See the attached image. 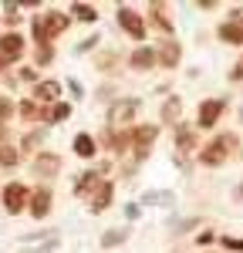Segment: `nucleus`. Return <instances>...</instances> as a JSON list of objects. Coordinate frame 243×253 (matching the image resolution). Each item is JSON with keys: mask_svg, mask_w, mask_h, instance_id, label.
<instances>
[{"mask_svg": "<svg viewBox=\"0 0 243 253\" xmlns=\"http://www.w3.org/2000/svg\"><path fill=\"white\" fill-rule=\"evenodd\" d=\"M135 108H139V101H115L112 112H108V122L112 125H125L128 118L135 115Z\"/></svg>", "mask_w": 243, "mask_h": 253, "instance_id": "nucleus-6", "label": "nucleus"}, {"mask_svg": "<svg viewBox=\"0 0 243 253\" xmlns=\"http://www.w3.org/2000/svg\"><path fill=\"white\" fill-rule=\"evenodd\" d=\"M226 250H243V240H237V236H230V240H226Z\"/></svg>", "mask_w": 243, "mask_h": 253, "instance_id": "nucleus-30", "label": "nucleus"}, {"mask_svg": "<svg viewBox=\"0 0 243 253\" xmlns=\"http://www.w3.org/2000/svg\"><path fill=\"white\" fill-rule=\"evenodd\" d=\"M223 115V101L220 98H213V101H202L200 105V125L202 128H213V122Z\"/></svg>", "mask_w": 243, "mask_h": 253, "instance_id": "nucleus-7", "label": "nucleus"}, {"mask_svg": "<svg viewBox=\"0 0 243 253\" xmlns=\"http://www.w3.org/2000/svg\"><path fill=\"white\" fill-rule=\"evenodd\" d=\"M34 95H38L40 101H58V95H61V84H58V81H40L38 88H34Z\"/></svg>", "mask_w": 243, "mask_h": 253, "instance_id": "nucleus-14", "label": "nucleus"}, {"mask_svg": "<svg viewBox=\"0 0 243 253\" xmlns=\"http://www.w3.org/2000/svg\"><path fill=\"white\" fill-rule=\"evenodd\" d=\"M125 216H128V219H135V216H139V206H135V203H128V206H125Z\"/></svg>", "mask_w": 243, "mask_h": 253, "instance_id": "nucleus-33", "label": "nucleus"}, {"mask_svg": "<svg viewBox=\"0 0 243 253\" xmlns=\"http://www.w3.org/2000/svg\"><path fill=\"white\" fill-rule=\"evenodd\" d=\"M20 78H24V81H34V78H38V71H34V68H20Z\"/></svg>", "mask_w": 243, "mask_h": 253, "instance_id": "nucleus-29", "label": "nucleus"}, {"mask_svg": "<svg viewBox=\"0 0 243 253\" xmlns=\"http://www.w3.org/2000/svg\"><path fill=\"white\" fill-rule=\"evenodd\" d=\"M20 115H34V101H20Z\"/></svg>", "mask_w": 243, "mask_h": 253, "instance_id": "nucleus-31", "label": "nucleus"}, {"mask_svg": "<svg viewBox=\"0 0 243 253\" xmlns=\"http://www.w3.org/2000/svg\"><path fill=\"white\" fill-rule=\"evenodd\" d=\"M125 236H128L125 230H112V233H105V236H101V247H119Z\"/></svg>", "mask_w": 243, "mask_h": 253, "instance_id": "nucleus-22", "label": "nucleus"}, {"mask_svg": "<svg viewBox=\"0 0 243 253\" xmlns=\"http://www.w3.org/2000/svg\"><path fill=\"white\" fill-rule=\"evenodd\" d=\"M176 145H179V149H193V132H189V128H179V135H176Z\"/></svg>", "mask_w": 243, "mask_h": 253, "instance_id": "nucleus-24", "label": "nucleus"}, {"mask_svg": "<svg viewBox=\"0 0 243 253\" xmlns=\"http://www.w3.org/2000/svg\"><path fill=\"white\" fill-rule=\"evenodd\" d=\"M220 41H226V44H240L243 47V24H233V20H226V24H220Z\"/></svg>", "mask_w": 243, "mask_h": 253, "instance_id": "nucleus-12", "label": "nucleus"}, {"mask_svg": "<svg viewBox=\"0 0 243 253\" xmlns=\"http://www.w3.org/2000/svg\"><path fill=\"white\" fill-rule=\"evenodd\" d=\"M38 142H40V132H34V135L24 138V149H27V145H38Z\"/></svg>", "mask_w": 243, "mask_h": 253, "instance_id": "nucleus-34", "label": "nucleus"}, {"mask_svg": "<svg viewBox=\"0 0 243 253\" xmlns=\"http://www.w3.org/2000/svg\"><path fill=\"white\" fill-rule=\"evenodd\" d=\"M61 169V159L51 156V152H44V156H38V162H34V172L38 175H54Z\"/></svg>", "mask_w": 243, "mask_h": 253, "instance_id": "nucleus-13", "label": "nucleus"}, {"mask_svg": "<svg viewBox=\"0 0 243 253\" xmlns=\"http://www.w3.org/2000/svg\"><path fill=\"white\" fill-rule=\"evenodd\" d=\"M75 152H78L81 159H91V156H95V138L84 135V132H81V135H75Z\"/></svg>", "mask_w": 243, "mask_h": 253, "instance_id": "nucleus-16", "label": "nucleus"}, {"mask_svg": "<svg viewBox=\"0 0 243 253\" xmlns=\"http://www.w3.org/2000/svg\"><path fill=\"white\" fill-rule=\"evenodd\" d=\"M230 145H237V138L233 135H223V138H216V142H209L206 145V152H202V166H220L223 159H226V152H230Z\"/></svg>", "mask_w": 243, "mask_h": 253, "instance_id": "nucleus-2", "label": "nucleus"}, {"mask_svg": "<svg viewBox=\"0 0 243 253\" xmlns=\"http://www.w3.org/2000/svg\"><path fill=\"white\" fill-rule=\"evenodd\" d=\"M0 166H17V149L14 145H0Z\"/></svg>", "mask_w": 243, "mask_h": 253, "instance_id": "nucleus-21", "label": "nucleus"}, {"mask_svg": "<svg viewBox=\"0 0 243 253\" xmlns=\"http://www.w3.org/2000/svg\"><path fill=\"white\" fill-rule=\"evenodd\" d=\"M20 54H24V38L20 34H3L0 38V58H7V61H17Z\"/></svg>", "mask_w": 243, "mask_h": 253, "instance_id": "nucleus-4", "label": "nucleus"}, {"mask_svg": "<svg viewBox=\"0 0 243 253\" xmlns=\"http://www.w3.org/2000/svg\"><path fill=\"white\" fill-rule=\"evenodd\" d=\"M152 24H156V27H162V31H165V34H169V31H172V27H169V20L162 17V10H159V7H152Z\"/></svg>", "mask_w": 243, "mask_h": 253, "instance_id": "nucleus-25", "label": "nucleus"}, {"mask_svg": "<svg viewBox=\"0 0 243 253\" xmlns=\"http://www.w3.org/2000/svg\"><path fill=\"white\" fill-rule=\"evenodd\" d=\"M98 41H101V38H88V41H81V44H78V51H91V47H95Z\"/></svg>", "mask_w": 243, "mask_h": 253, "instance_id": "nucleus-28", "label": "nucleus"}, {"mask_svg": "<svg viewBox=\"0 0 243 253\" xmlns=\"http://www.w3.org/2000/svg\"><path fill=\"white\" fill-rule=\"evenodd\" d=\"M233 196H237V199H243V186H237V193H233Z\"/></svg>", "mask_w": 243, "mask_h": 253, "instance_id": "nucleus-35", "label": "nucleus"}, {"mask_svg": "<svg viewBox=\"0 0 243 253\" xmlns=\"http://www.w3.org/2000/svg\"><path fill=\"white\" fill-rule=\"evenodd\" d=\"M230 78H233V81H243V61L233 68V71H230Z\"/></svg>", "mask_w": 243, "mask_h": 253, "instance_id": "nucleus-32", "label": "nucleus"}, {"mask_svg": "<svg viewBox=\"0 0 243 253\" xmlns=\"http://www.w3.org/2000/svg\"><path fill=\"white\" fill-rule=\"evenodd\" d=\"M68 115H71V105H64V101H58V105H54V112H51L54 122H64Z\"/></svg>", "mask_w": 243, "mask_h": 253, "instance_id": "nucleus-23", "label": "nucleus"}, {"mask_svg": "<svg viewBox=\"0 0 243 253\" xmlns=\"http://www.w3.org/2000/svg\"><path fill=\"white\" fill-rule=\"evenodd\" d=\"M172 199H176L172 193H145V199H142V203H156V206H172Z\"/></svg>", "mask_w": 243, "mask_h": 253, "instance_id": "nucleus-20", "label": "nucleus"}, {"mask_svg": "<svg viewBox=\"0 0 243 253\" xmlns=\"http://www.w3.org/2000/svg\"><path fill=\"white\" fill-rule=\"evenodd\" d=\"M108 203H112V186L105 182L98 193H95V203H91V210H95V213H101V210H108Z\"/></svg>", "mask_w": 243, "mask_h": 253, "instance_id": "nucleus-18", "label": "nucleus"}, {"mask_svg": "<svg viewBox=\"0 0 243 253\" xmlns=\"http://www.w3.org/2000/svg\"><path fill=\"white\" fill-rule=\"evenodd\" d=\"M10 112H14V105H10L7 98L0 95V122H7V118H10Z\"/></svg>", "mask_w": 243, "mask_h": 253, "instance_id": "nucleus-26", "label": "nucleus"}, {"mask_svg": "<svg viewBox=\"0 0 243 253\" xmlns=\"http://www.w3.org/2000/svg\"><path fill=\"white\" fill-rule=\"evenodd\" d=\"M51 203H54V196H51L47 186L34 189V196H31V216H34V219H44V216L51 213Z\"/></svg>", "mask_w": 243, "mask_h": 253, "instance_id": "nucleus-3", "label": "nucleus"}, {"mask_svg": "<svg viewBox=\"0 0 243 253\" xmlns=\"http://www.w3.org/2000/svg\"><path fill=\"white\" fill-rule=\"evenodd\" d=\"M156 61H159V51H152V47H139V51H132L128 64H132L135 71H145V68H152Z\"/></svg>", "mask_w": 243, "mask_h": 253, "instance_id": "nucleus-8", "label": "nucleus"}, {"mask_svg": "<svg viewBox=\"0 0 243 253\" xmlns=\"http://www.w3.org/2000/svg\"><path fill=\"white\" fill-rule=\"evenodd\" d=\"M179 112H182V101L172 95L165 101V108H162V122H179Z\"/></svg>", "mask_w": 243, "mask_h": 253, "instance_id": "nucleus-17", "label": "nucleus"}, {"mask_svg": "<svg viewBox=\"0 0 243 253\" xmlns=\"http://www.w3.org/2000/svg\"><path fill=\"white\" fill-rule=\"evenodd\" d=\"M3 64H7V58H0V68H3Z\"/></svg>", "mask_w": 243, "mask_h": 253, "instance_id": "nucleus-36", "label": "nucleus"}, {"mask_svg": "<svg viewBox=\"0 0 243 253\" xmlns=\"http://www.w3.org/2000/svg\"><path fill=\"white\" fill-rule=\"evenodd\" d=\"M31 189L27 186H20V182H10V186H3V206H7V213H20L27 203H31Z\"/></svg>", "mask_w": 243, "mask_h": 253, "instance_id": "nucleus-1", "label": "nucleus"}, {"mask_svg": "<svg viewBox=\"0 0 243 253\" xmlns=\"http://www.w3.org/2000/svg\"><path fill=\"white\" fill-rule=\"evenodd\" d=\"M40 24H44V34H47V41H51L54 34H61V31L68 27V17L58 14V10H51V14H44V17H40Z\"/></svg>", "mask_w": 243, "mask_h": 253, "instance_id": "nucleus-10", "label": "nucleus"}, {"mask_svg": "<svg viewBox=\"0 0 243 253\" xmlns=\"http://www.w3.org/2000/svg\"><path fill=\"white\" fill-rule=\"evenodd\" d=\"M105 182H101V172H81V179L75 182V193L78 196H88L91 189H101Z\"/></svg>", "mask_w": 243, "mask_h": 253, "instance_id": "nucleus-11", "label": "nucleus"}, {"mask_svg": "<svg viewBox=\"0 0 243 253\" xmlns=\"http://www.w3.org/2000/svg\"><path fill=\"white\" fill-rule=\"evenodd\" d=\"M71 14H75V17H78V20H88V24H91V20L98 17L91 3H75V7H71Z\"/></svg>", "mask_w": 243, "mask_h": 253, "instance_id": "nucleus-19", "label": "nucleus"}, {"mask_svg": "<svg viewBox=\"0 0 243 253\" xmlns=\"http://www.w3.org/2000/svg\"><path fill=\"white\" fill-rule=\"evenodd\" d=\"M38 61H40V64H47V61H54V47H47V44H44V47L38 51Z\"/></svg>", "mask_w": 243, "mask_h": 253, "instance_id": "nucleus-27", "label": "nucleus"}, {"mask_svg": "<svg viewBox=\"0 0 243 253\" xmlns=\"http://www.w3.org/2000/svg\"><path fill=\"white\" fill-rule=\"evenodd\" d=\"M0 132H3V128H0Z\"/></svg>", "mask_w": 243, "mask_h": 253, "instance_id": "nucleus-37", "label": "nucleus"}, {"mask_svg": "<svg viewBox=\"0 0 243 253\" xmlns=\"http://www.w3.org/2000/svg\"><path fill=\"white\" fill-rule=\"evenodd\" d=\"M156 132H159L156 125H145V128H139V132H135V142H139V156H145V152H149V145H152Z\"/></svg>", "mask_w": 243, "mask_h": 253, "instance_id": "nucleus-15", "label": "nucleus"}, {"mask_svg": "<svg viewBox=\"0 0 243 253\" xmlns=\"http://www.w3.org/2000/svg\"><path fill=\"white\" fill-rule=\"evenodd\" d=\"M119 24H122V27H125V31H128V34H132L135 41H142V38H145V27H142L139 14H132L128 7H119Z\"/></svg>", "mask_w": 243, "mask_h": 253, "instance_id": "nucleus-5", "label": "nucleus"}, {"mask_svg": "<svg viewBox=\"0 0 243 253\" xmlns=\"http://www.w3.org/2000/svg\"><path fill=\"white\" fill-rule=\"evenodd\" d=\"M179 44H176V41H162L159 44V64L162 68H176V64H179Z\"/></svg>", "mask_w": 243, "mask_h": 253, "instance_id": "nucleus-9", "label": "nucleus"}]
</instances>
